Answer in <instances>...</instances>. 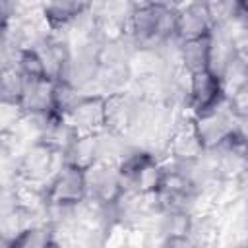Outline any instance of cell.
Masks as SVG:
<instances>
[{"instance_id": "cell-1", "label": "cell", "mask_w": 248, "mask_h": 248, "mask_svg": "<svg viewBox=\"0 0 248 248\" xmlns=\"http://www.w3.org/2000/svg\"><path fill=\"white\" fill-rule=\"evenodd\" d=\"M66 165L62 153H54L41 141H33L14 161V178L46 188L50 178Z\"/></svg>"}, {"instance_id": "cell-2", "label": "cell", "mask_w": 248, "mask_h": 248, "mask_svg": "<svg viewBox=\"0 0 248 248\" xmlns=\"http://www.w3.org/2000/svg\"><path fill=\"white\" fill-rule=\"evenodd\" d=\"M46 203L52 207H76L87 200L85 170L64 165L45 188Z\"/></svg>"}, {"instance_id": "cell-3", "label": "cell", "mask_w": 248, "mask_h": 248, "mask_svg": "<svg viewBox=\"0 0 248 248\" xmlns=\"http://www.w3.org/2000/svg\"><path fill=\"white\" fill-rule=\"evenodd\" d=\"M205 155V147L194 124V118L188 112H182L169 136L165 157L174 163H194Z\"/></svg>"}, {"instance_id": "cell-4", "label": "cell", "mask_w": 248, "mask_h": 248, "mask_svg": "<svg viewBox=\"0 0 248 248\" xmlns=\"http://www.w3.org/2000/svg\"><path fill=\"white\" fill-rule=\"evenodd\" d=\"M192 118L198 128V134L202 138V143L205 147V153L223 145L236 132V118L229 108V101L221 103L213 110H207V112L192 116Z\"/></svg>"}, {"instance_id": "cell-5", "label": "cell", "mask_w": 248, "mask_h": 248, "mask_svg": "<svg viewBox=\"0 0 248 248\" xmlns=\"http://www.w3.org/2000/svg\"><path fill=\"white\" fill-rule=\"evenodd\" d=\"M225 101H227V95H225L221 78L217 74L207 70V72L194 74L190 78V89H188V101H186V112L190 116H198L207 110H213Z\"/></svg>"}, {"instance_id": "cell-6", "label": "cell", "mask_w": 248, "mask_h": 248, "mask_svg": "<svg viewBox=\"0 0 248 248\" xmlns=\"http://www.w3.org/2000/svg\"><path fill=\"white\" fill-rule=\"evenodd\" d=\"M107 95L83 93L74 108L66 114V120L76 128L79 136H95L107 130Z\"/></svg>"}, {"instance_id": "cell-7", "label": "cell", "mask_w": 248, "mask_h": 248, "mask_svg": "<svg viewBox=\"0 0 248 248\" xmlns=\"http://www.w3.org/2000/svg\"><path fill=\"white\" fill-rule=\"evenodd\" d=\"M107 132L130 138L138 126L141 99L130 89L107 95Z\"/></svg>"}, {"instance_id": "cell-8", "label": "cell", "mask_w": 248, "mask_h": 248, "mask_svg": "<svg viewBox=\"0 0 248 248\" xmlns=\"http://www.w3.org/2000/svg\"><path fill=\"white\" fill-rule=\"evenodd\" d=\"M87 180V200L101 205H112L124 192V180L118 167L112 163H97L85 170Z\"/></svg>"}, {"instance_id": "cell-9", "label": "cell", "mask_w": 248, "mask_h": 248, "mask_svg": "<svg viewBox=\"0 0 248 248\" xmlns=\"http://www.w3.org/2000/svg\"><path fill=\"white\" fill-rule=\"evenodd\" d=\"M213 31V21L209 17L205 2H186L178 4V19H176V39L196 41L209 37Z\"/></svg>"}, {"instance_id": "cell-10", "label": "cell", "mask_w": 248, "mask_h": 248, "mask_svg": "<svg viewBox=\"0 0 248 248\" xmlns=\"http://www.w3.org/2000/svg\"><path fill=\"white\" fill-rule=\"evenodd\" d=\"M89 8L85 2H46L41 4V17L48 31H68Z\"/></svg>"}, {"instance_id": "cell-11", "label": "cell", "mask_w": 248, "mask_h": 248, "mask_svg": "<svg viewBox=\"0 0 248 248\" xmlns=\"http://www.w3.org/2000/svg\"><path fill=\"white\" fill-rule=\"evenodd\" d=\"M52 91L54 81L48 78L27 79L19 108L23 114H52Z\"/></svg>"}, {"instance_id": "cell-12", "label": "cell", "mask_w": 248, "mask_h": 248, "mask_svg": "<svg viewBox=\"0 0 248 248\" xmlns=\"http://www.w3.org/2000/svg\"><path fill=\"white\" fill-rule=\"evenodd\" d=\"M79 134L76 132V128L64 118V116H58V114H50L48 122L45 124L43 132H41V138L39 141L45 143L48 149H52L54 153H66L72 143L76 141Z\"/></svg>"}, {"instance_id": "cell-13", "label": "cell", "mask_w": 248, "mask_h": 248, "mask_svg": "<svg viewBox=\"0 0 248 248\" xmlns=\"http://www.w3.org/2000/svg\"><path fill=\"white\" fill-rule=\"evenodd\" d=\"M209 37L180 43V46H178V66L184 68L188 74L194 76V74L209 70V58H211V39Z\"/></svg>"}, {"instance_id": "cell-14", "label": "cell", "mask_w": 248, "mask_h": 248, "mask_svg": "<svg viewBox=\"0 0 248 248\" xmlns=\"http://www.w3.org/2000/svg\"><path fill=\"white\" fill-rule=\"evenodd\" d=\"M66 165L78 167L81 170H87L95 167L101 161V143H99V134L95 136H78L72 147L64 153Z\"/></svg>"}, {"instance_id": "cell-15", "label": "cell", "mask_w": 248, "mask_h": 248, "mask_svg": "<svg viewBox=\"0 0 248 248\" xmlns=\"http://www.w3.org/2000/svg\"><path fill=\"white\" fill-rule=\"evenodd\" d=\"M27 78L17 70V66H2V103H12L19 107L23 89H25Z\"/></svg>"}, {"instance_id": "cell-16", "label": "cell", "mask_w": 248, "mask_h": 248, "mask_svg": "<svg viewBox=\"0 0 248 248\" xmlns=\"http://www.w3.org/2000/svg\"><path fill=\"white\" fill-rule=\"evenodd\" d=\"M83 93L79 89H76L72 83H68L66 79H56L54 81V91H52V114L64 116L74 108V105L78 103V99Z\"/></svg>"}, {"instance_id": "cell-17", "label": "cell", "mask_w": 248, "mask_h": 248, "mask_svg": "<svg viewBox=\"0 0 248 248\" xmlns=\"http://www.w3.org/2000/svg\"><path fill=\"white\" fill-rule=\"evenodd\" d=\"M14 66H17V70L27 79H43V78H46L45 64L41 60V54L35 48H21Z\"/></svg>"}, {"instance_id": "cell-18", "label": "cell", "mask_w": 248, "mask_h": 248, "mask_svg": "<svg viewBox=\"0 0 248 248\" xmlns=\"http://www.w3.org/2000/svg\"><path fill=\"white\" fill-rule=\"evenodd\" d=\"M227 101H229V108L234 114V118H246L248 116V85L238 89Z\"/></svg>"}, {"instance_id": "cell-19", "label": "cell", "mask_w": 248, "mask_h": 248, "mask_svg": "<svg viewBox=\"0 0 248 248\" xmlns=\"http://www.w3.org/2000/svg\"><path fill=\"white\" fill-rule=\"evenodd\" d=\"M159 248H198L190 236H163Z\"/></svg>"}, {"instance_id": "cell-20", "label": "cell", "mask_w": 248, "mask_h": 248, "mask_svg": "<svg viewBox=\"0 0 248 248\" xmlns=\"http://www.w3.org/2000/svg\"><path fill=\"white\" fill-rule=\"evenodd\" d=\"M246 223H248V202H246Z\"/></svg>"}]
</instances>
